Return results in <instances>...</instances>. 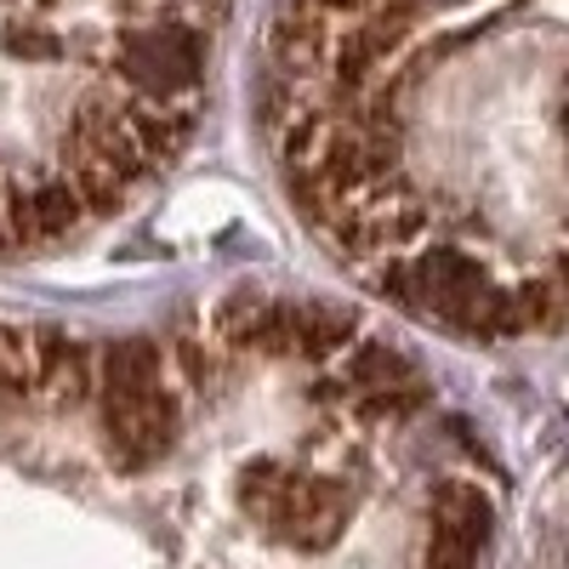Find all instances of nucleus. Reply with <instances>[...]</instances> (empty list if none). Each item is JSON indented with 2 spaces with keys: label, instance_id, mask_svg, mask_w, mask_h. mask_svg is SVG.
<instances>
[{
  "label": "nucleus",
  "instance_id": "nucleus-1",
  "mask_svg": "<svg viewBox=\"0 0 569 569\" xmlns=\"http://www.w3.org/2000/svg\"><path fill=\"white\" fill-rule=\"evenodd\" d=\"M405 308L461 330V337H472V342L525 337V319H518L512 291H501L479 257L450 251V246L405 257Z\"/></svg>",
  "mask_w": 569,
  "mask_h": 569
},
{
  "label": "nucleus",
  "instance_id": "nucleus-2",
  "mask_svg": "<svg viewBox=\"0 0 569 569\" xmlns=\"http://www.w3.org/2000/svg\"><path fill=\"white\" fill-rule=\"evenodd\" d=\"M240 507L273 541L308 547V552L330 547L348 525V490L337 479H302V472H291L273 456H257L240 472Z\"/></svg>",
  "mask_w": 569,
  "mask_h": 569
},
{
  "label": "nucleus",
  "instance_id": "nucleus-3",
  "mask_svg": "<svg viewBox=\"0 0 569 569\" xmlns=\"http://www.w3.org/2000/svg\"><path fill=\"white\" fill-rule=\"evenodd\" d=\"M114 80L126 98L194 103V91L206 86V34L177 18L126 23L114 34Z\"/></svg>",
  "mask_w": 569,
  "mask_h": 569
},
{
  "label": "nucleus",
  "instance_id": "nucleus-4",
  "mask_svg": "<svg viewBox=\"0 0 569 569\" xmlns=\"http://www.w3.org/2000/svg\"><path fill=\"white\" fill-rule=\"evenodd\" d=\"M98 421H103L109 461L120 472H149L182 439V393L166 382L149 399H98Z\"/></svg>",
  "mask_w": 569,
  "mask_h": 569
},
{
  "label": "nucleus",
  "instance_id": "nucleus-5",
  "mask_svg": "<svg viewBox=\"0 0 569 569\" xmlns=\"http://www.w3.org/2000/svg\"><path fill=\"white\" fill-rule=\"evenodd\" d=\"M359 337V313L342 302H291V297H273L257 330V353L268 359H342Z\"/></svg>",
  "mask_w": 569,
  "mask_h": 569
},
{
  "label": "nucleus",
  "instance_id": "nucleus-6",
  "mask_svg": "<svg viewBox=\"0 0 569 569\" xmlns=\"http://www.w3.org/2000/svg\"><path fill=\"white\" fill-rule=\"evenodd\" d=\"M98 393V353L69 330H34V399L80 410Z\"/></svg>",
  "mask_w": 569,
  "mask_h": 569
},
{
  "label": "nucleus",
  "instance_id": "nucleus-7",
  "mask_svg": "<svg viewBox=\"0 0 569 569\" xmlns=\"http://www.w3.org/2000/svg\"><path fill=\"white\" fill-rule=\"evenodd\" d=\"M171 382L166 342L154 337H114L98 353V393L91 399H149Z\"/></svg>",
  "mask_w": 569,
  "mask_h": 569
},
{
  "label": "nucleus",
  "instance_id": "nucleus-8",
  "mask_svg": "<svg viewBox=\"0 0 569 569\" xmlns=\"http://www.w3.org/2000/svg\"><path fill=\"white\" fill-rule=\"evenodd\" d=\"M120 120L137 142V154L149 160V171L171 166L188 137H194V103H149V98H126L120 91Z\"/></svg>",
  "mask_w": 569,
  "mask_h": 569
},
{
  "label": "nucleus",
  "instance_id": "nucleus-9",
  "mask_svg": "<svg viewBox=\"0 0 569 569\" xmlns=\"http://www.w3.org/2000/svg\"><path fill=\"white\" fill-rule=\"evenodd\" d=\"M427 512H433V536H450L461 547L479 552L496 530V507L479 485H467V479H450L433 490V501H427Z\"/></svg>",
  "mask_w": 569,
  "mask_h": 569
},
{
  "label": "nucleus",
  "instance_id": "nucleus-10",
  "mask_svg": "<svg viewBox=\"0 0 569 569\" xmlns=\"http://www.w3.org/2000/svg\"><path fill=\"white\" fill-rule=\"evenodd\" d=\"M23 200H29V228H34V246L46 240H63L69 228L86 222V206L74 194V182L63 171H46L34 182H23Z\"/></svg>",
  "mask_w": 569,
  "mask_h": 569
},
{
  "label": "nucleus",
  "instance_id": "nucleus-11",
  "mask_svg": "<svg viewBox=\"0 0 569 569\" xmlns=\"http://www.w3.org/2000/svg\"><path fill=\"white\" fill-rule=\"evenodd\" d=\"M34 399V330L0 319V416Z\"/></svg>",
  "mask_w": 569,
  "mask_h": 569
},
{
  "label": "nucleus",
  "instance_id": "nucleus-12",
  "mask_svg": "<svg viewBox=\"0 0 569 569\" xmlns=\"http://www.w3.org/2000/svg\"><path fill=\"white\" fill-rule=\"evenodd\" d=\"M268 291H228L217 308H211V330H217V342L233 348V353H257V330H262V313H268Z\"/></svg>",
  "mask_w": 569,
  "mask_h": 569
},
{
  "label": "nucleus",
  "instance_id": "nucleus-13",
  "mask_svg": "<svg viewBox=\"0 0 569 569\" xmlns=\"http://www.w3.org/2000/svg\"><path fill=\"white\" fill-rule=\"evenodd\" d=\"M63 177L74 182V194H80V206H86V217H114L131 194L109 177V171H98V166H86V160H63Z\"/></svg>",
  "mask_w": 569,
  "mask_h": 569
},
{
  "label": "nucleus",
  "instance_id": "nucleus-14",
  "mask_svg": "<svg viewBox=\"0 0 569 569\" xmlns=\"http://www.w3.org/2000/svg\"><path fill=\"white\" fill-rule=\"evenodd\" d=\"M518 302V319H525V330H558V313H563V297H558V279H530L512 291Z\"/></svg>",
  "mask_w": 569,
  "mask_h": 569
},
{
  "label": "nucleus",
  "instance_id": "nucleus-15",
  "mask_svg": "<svg viewBox=\"0 0 569 569\" xmlns=\"http://www.w3.org/2000/svg\"><path fill=\"white\" fill-rule=\"evenodd\" d=\"M166 359L182 365V376H188V388H194V393H211L217 388V359L206 353V337H177V348Z\"/></svg>",
  "mask_w": 569,
  "mask_h": 569
},
{
  "label": "nucleus",
  "instance_id": "nucleus-16",
  "mask_svg": "<svg viewBox=\"0 0 569 569\" xmlns=\"http://www.w3.org/2000/svg\"><path fill=\"white\" fill-rule=\"evenodd\" d=\"M421 569H479V552L461 547V541H450V536H427Z\"/></svg>",
  "mask_w": 569,
  "mask_h": 569
},
{
  "label": "nucleus",
  "instance_id": "nucleus-17",
  "mask_svg": "<svg viewBox=\"0 0 569 569\" xmlns=\"http://www.w3.org/2000/svg\"><path fill=\"white\" fill-rule=\"evenodd\" d=\"M0 46H7L12 58H58L63 40L46 34V29H23V34H0Z\"/></svg>",
  "mask_w": 569,
  "mask_h": 569
},
{
  "label": "nucleus",
  "instance_id": "nucleus-18",
  "mask_svg": "<svg viewBox=\"0 0 569 569\" xmlns=\"http://www.w3.org/2000/svg\"><path fill=\"white\" fill-rule=\"evenodd\" d=\"M308 7H313L319 18H330V23H348V18H365L370 0H308Z\"/></svg>",
  "mask_w": 569,
  "mask_h": 569
}]
</instances>
